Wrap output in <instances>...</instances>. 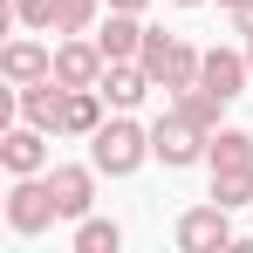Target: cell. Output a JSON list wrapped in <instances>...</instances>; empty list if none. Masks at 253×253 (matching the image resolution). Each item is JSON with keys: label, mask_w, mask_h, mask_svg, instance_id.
Listing matches in <instances>:
<instances>
[{"label": "cell", "mask_w": 253, "mask_h": 253, "mask_svg": "<svg viewBox=\"0 0 253 253\" xmlns=\"http://www.w3.org/2000/svg\"><path fill=\"white\" fill-rule=\"evenodd\" d=\"M144 151H151V130H137L130 117H117V124H103L89 137V158H96V171H110V178H130V171L144 165Z\"/></svg>", "instance_id": "obj_1"}, {"label": "cell", "mask_w": 253, "mask_h": 253, "mask_svg": "<svg viewBox=\"0 0 253 253\" xmlns=\"http://www.w3.org/2000/svg\"><path fill=\"white\" fill-rule=\"evenodd\" d=\"M137 62H144V76H151V83H165V89H192V83H199V62H206V55H192L178 35H144Z\"/></svg>", "instance_id": "obj_2"}, {"label": "cell", "mask_w": 253, "mask_h": 253, "mask_svg": "<svg viewBox=\"0 0 253 253\" xmlns=\"http://www.w3.org/2000/svg\"><path fill=\"white\" fill-rule=\"evenodd\" d=\"M206 144H212L206 124H199V117H185V110H171V117H158V124H151V158H165L171 171H178V165H192Z\"/></svg>", "instance_id": "obj_3"}, {"label": "cell", "mask_w": 253, "mask_h": 253, "mask_svg": "<svg viewBox=\"0 0 253 253\" xmlns=\"http://www.w3.org/2000/svg\"><path fill=\"white\" fill-rule=\"evenodd\" d=\"M7 219H14V233H42L48 219H62V206H55V192H48V185L21 178V185L7 192Z\"/></svg>", "instance_id": "obj_4"}, {"label": "cell", "mask_w": 253, "mask_h": 253, "mask_svg": "<svg viewBox=\"0 0 253 253\" xmlns=\"http://www.w3.org/2000/svg\"><path fill=\"white\" fill-rule=\"evenodd\" d=\"M226 240H233V226H226V206H219V199L178 219V247L185 253H212V247H226Z\"/></svg>", "instance_id": "obj_5"}, {"label": "cell", "mask_w": 253, "mask_h": 253, "mask_svg": "<svg viewBox=\"0 0 253 253\" xmlns=\"http://www.w3.org/2000/svg\"><path fill=\"white\" fill-rule=\"evenodd\" d=\"M21 117L42 124V130H62V124H69V83H55V76L28 83V89H21Z\"/></svg>", "instance_id": "obj_6"}, {"label": "cell", "mask_w": 253, "mask_h": 253, "mask_svg": "<svg viewBox=\"0 0 253 253\" xmlns=\"http://www.w3.org/2000/svg\"><path fill=\"white\" fill-rule=\"evenodd\" d=\"M55 83L96 89V83H103V48H96V42H62V48H55Z\"/></svg>", "instance_id": "obj_7"}, {"label": "cell", "mask_w": 253, "mask_h": 253, "mask_svg": "<svg viewBox=\"0 0 253 253\" xmlns=\"http://www.w3.org/2000/svg\"><path fill=\"white\" fill-rule=\"evenodd\" d=\"M0 165L14 171V178H35V171L48 165V144H42V124H28V130H7V137H0Z\"/></svg>", "instance_id": "obj_8"}, {"label": "cell", "mask_w": 253, "mask_h": 253, "mask_svg": "<svg viewBox=\"0 0 253 253\" xmlns=\"http://www.w3.org/2000/svg\"><path fill=\"white\" fill-rule=\"evenodd\" d=\"M247 55H233V48H206V62H199V83L212 89V96H226V103H233V96H240V83H247Z\"/></svg>", "instance_id": "obj_9"}, {"label": "cell", "mask_w": 253, "mask_h": 253, "mask_svg": "<svg viewBox=\"0 0 253 253\" xmlns=\"http://www.w3.org/2000/svg\"><path fill=\"white\" fill-rule=\"evenodd\" d=\"M96 48H103V62H130V55L144 48V28H137V14L110 7V21L96 28Z\"/></svg>", "instance_id": "obj_10"}, {"label": "cell", "mask_w": 253, "mask_h": 253, "mask_svg": "<svg viewBox=\"0 0 253 253\" xmlns=\"http://www.w3.org/2000/svg\"><path fill=\"white\" fill-rule=\"evenodd\" d=\"M48 192H55L62 219H83V212H89V192H96V178H89L83 165H55V171H48Z\"/></svg>", "instance_id": "obj_11"}, {"label": "cell", "mask_w": 253, "mask_h": 253, "mask_svg": "<svg viewBox=\"0 0 253 253\" xmlns=\"http://www.w3.org/2000/svg\"><path fill=\"white\" fill-rule=\"evenodd\" d=\"M0 69H7V83H42V76H55V55H48L42 42H14L7 55H0Z\"/></svg>", "instance_id": "obj_12"}, {"label": "cell", "mask_w": 253, "mask_h": 253, "mask_svg": "<svg viewBox=\"0 0 253 253\" xmlns=\"http://www.w3.org/2000/svg\"><path fill=\"white\" fill-rule=\"evenodd\" d=\"M144 89H151L144 62H137V69H130V62H110V76H103V96H110L117 110H137V103H144Z\"/></svg>", "instance_id": "obj_13"}, {"label": "cell", "mask_w": 253, "mask_h": 253, "mask_svg": "<svg viewBox=\"0 0 253 253\" xmlns=\"http://www.w3.org/2000/svg\"><path fill=\"white\" fill-rule=\"evenodd\" d=\"M206 158H212V171H240V165H253V137L247 130H219L206 144Z\"/></svg>", "instance_id": "obj_14"}, {"label": "cell", "mask_w": 253, "mask_h": 253, "mask_svg": "<svg viewBox=\"0 0 253 253\" xmlns=\"http://www.w3.org/2000/svg\"><path fill=\"white\" fill-rule=\"evenodd\" d=\"M62 130L96 137V130H103V89H69V124H62Z\"/></svg>", "instance_id": "obj_15"}, {"label": "cell", "mask_w": 253, "mask_h": 253, "mask_svg": "<svg viewBox=\"0 0 253 253\" xmlns=\"http://www.w3.org/2000/svg\"><path fill=\"white\" fill-rule=\"evenodd\" d=\"M212 199L233 212V206H253V165H240V171H212Z\"/></svg>", "instance_id": "obj_16"}, {"label": "cell", "mask_w": 253, "mask_h": 253, "mask_svg": "<svg viewBox=\"0 0 253 253\" xmlns=\"http://www.w3.org/2000/svg\"><path fill=\"white\" fill-rule=\"evenodd\" d=\"M124 247V233L110 226V219H83V233H76V253H117Z\"/></svg>", "instance_id": "obj_17"}, {"label": "cell", "mask_w": 253, "mask_h": 253, "mask_svg": "<svg viewBox=\"0 0 253 253\" xmlns=\"http://www.w3.org/2000/svg\"><path fill=\"white\" fill-rule=\"evenodd\" d=\"M96 21V0H55V35H83Z\"/></svg>", "instance_id": "obj_18"}, {"label": "cell", "mask_w": 253, "mask_h": 253, "mask_svg": "<svg viewBox=\"0 0 253 253\" xmlns=\"http://www.w3.org/2000/svg\"><path fill=\"white\" fill-rule=\"evenodd\" d=\"M14 21H28V28H55V0H14Z\"/></svg>", "instance_id": "obj_19"}, {"label": "cell", "mask_w": 253, "mask_h": 253, "mask_svg": "<svg viewBox=\"0 0 253 253\" xmlns=\"http://www.w3.org/2000/svg\"><path fill=\"white\" fill-rule=\"evenodd\" d=\"M233 28H240V35H253V0H240V7H233Z\"/></svg>", "instance_id": "obj_20"}, {"label": "cell", "mask_w": 253, "mask_h": 253, "mask_svg": "<svg viewBox=\"0 0 253 253\" xmlns=\"http://www.w3.org/2000/svg\"><path fill=\"white\" fill-rule=\"evenodd\" d=\"M110 7H124V14H137V7H144V0H110Z\"/></svg>", "instance_id": "obj_21"}, {"label": "cell", "mask_w": 253, "mask_h": 253, "mask_svg": "<svg viewBox=\"0 0 253 253\" xmlns=\"http://www.w3.org/2000/svg\"><path fill=\"white\" fill-rule=\"evenodd\" d=\"M219 7H240V0H219Z\"/></svg>", "instance_id": "obj_22"}, {"label": "cell", "mask_w": 253, "mask_h": 253, "mask_svg": "<svg viewBox=\"0 0 253 253\" xmlns=\"http://www.w3.org/2000/svg\"><path fill=\"white\" fill-rule=\"evenodd\" d=\"M178 7H199V0H178Z\"/></svg>", "instance_id": "obj_23"}, {"label": "cell", "mask_w": 253, "mask_h": 253, "mask_svg": "<svg viewBox=\"0 0 253 253\" xmlns=\"http://www.w3.org/2000/svg\"><path fill=\"white\" fill-rule=\"evenodd\" d=\"M247 42H253V35H247ZM247 62H253V48H247Z\"/></svg>", "instance_id": "obj_24"}]
</instances>
